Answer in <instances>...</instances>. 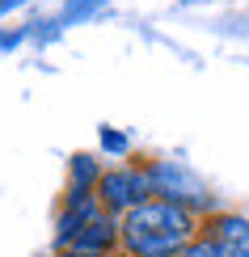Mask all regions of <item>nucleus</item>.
I'll use <instances>...</instances> for the list:
<instances>
[{"mask_svg": "<svg viewBox=\"0 0 249 257\" xmlns=\"http://www.w3.org/2000/svg\"><path fill=\"white\" fill-rule=\"evenodd\" d=\"M203 232L215 236L228 249V257H249V219L236 215V211H211L203 219Z\"/></svg>", "mask_w": 249, "mask_h": 257, "instance_id": "obj_5", "label": "nucleus"}, {"mask_svg": "<svg viewBox=\"0 0 249 257\" xmlns=\"http://www.w3.org/2000/svg\"><path fill=\"white\" fill-rule=\"evenodd\" d=\"M102 152H110V156H127V148H131V139H127L123 131H114V126H102Z\"/></svg>", "mask_w": 249, "mask_h": 257, "instance_id": "obj_8", "label": "nucleus"}, {"mask_svg": "<svg viewBox=\"0 0 249 257\" xmlns=\"http://www.w3.org/2000/svg\"><path fill=\"white\" fill-rule=\"evenodd\" d=\"M68 173H72V186L76 190H97V181H102V169H97V156L89 152H76L68 160Z\"/></svg>", "mask_w": 249, "mask_h": 257, "instance_id": "obj_6", "label": "nucleus"}, {"mask_svg": "<svg viewBox=\"0 0 249 257\" xmlns=\"http://www.w3.org/2000/svg\"><path fill=\"white\" fill-rule=\"evenodd\" d=\"M26 38H30V26H21V30H0V55L13 51V47H21Z\"/></svg>", "mask_w": 249, "mask_h": 257, "instance_id": "obj_10", "label": "nucleus"}, {"mask_svg": "<svg viewBox=\"0 0 249 257\" xmlns=\"http://www.w3.org/2000/svg\"><path fill=\"white\" fill-rule=\"evenodd\" d=\"M17 5H26V0H0V17H5L9 9H17Z\"/></svg>", "mask_w": 249, "mask_h": 257, "instance_id": "obj_11", "label": "nucleus"}, {"mask_svg": "<svg viewBox=\"0 0 249 257\" xmlns=\"http://www.w3.org/2000/svg\"><path fill=\"white\" fill-rule=\"evenodd\" d=\"M97 202H102V211H110V215L123 219L127 211H135L139 202L156 198L152 190V177H148V165L135 169V165H123V169H110V173H102V181H97Z\"/></svg>", "mask_w": 249, "mask_h": 257, "instance_id": "obj_2", "label": "nucleus"}, {"mask_svg": "<svg viewBox=\"0 0 249 257\" xmlns=\"http://www.w3.org/2000/svg\"><path fill=\"white\" fill-rule=\"evenodd\" d=\"M148 177H152L156 198L182 202L186 211H203V207H207V194H203V186L186 173V169L169 165V160H152V165H148Z\"/></svg>", "mask_w": 249, "mask_h": 257, "instance_id": "obj_3", "label": "nucleus"}, {"mask_svg": "<svg viewBox=\"0 0 249 257\" xmlns=\"http://www.w3.org/2000/svg\"><path fill=\"white\" fill-rule=\"evenodd\" d=\"M199 236V219L182 202L148 198L123 215V249L131 257H182Z\"/></svg>", "mask_w": 249, "mask_h": 257, "instance_id": "obj_1", "label": "nucleus"}, {"mask_svg": "<svg viewBox=\"0 0 249 257\" xmlns=\"http://www.w3.org/2000/svg\"><path fill=\"white\" fill-rule=\"evenodd\" d=\"M55 257H97V253H76V249H63V253H55Z\"/></svg>", "mask_w": 249, "mask_h": 257, "instance_id": "obj_12", "label": "nucleus"}, {"mask_svg": "<svg viewBox=\"0 0 249 257\" xmlns=\"http://www.w3.org/2000/svg\"><path fill=\"white\" fill-rule=\"evenodd\" d=\"M110 257H131V253H127V249H114V253H110Z\"/></svg>", "mask_w": 249, "mask_h": 257, "instance_id": "obj_13", "label": "nucleus"}, {"mask_svg": "<svg viewBox=\"0 0 249 257\" xmlns=\"http://www.w3.org/2000/svg\"><path fill=\"white\" fill-rule=\"evenodd\" d=\"M114 244H123V219L110 215V211H97V215L80 228V236L72 240L76 253H97V257H110Z\"/></svg>", "mask_w": 249, "mask_h": 257, "instance_id": "obj_4", "label": "nucleus"}, {"mask_svg": "<svg viewBox=\"0 0 249 257\" xmlns=\"http://www.w3.org/2000/svg\"><path fill=\"white\" fill-rule=\"evenodd\" d=\"M182 257H228V249H224L215 236H207V232L199 228V236L186 244V253H182Z\"/></svg>", "mask_w": 249, "mask_h": 257, "instance_id": "obj_7", "label": "nucleus"}, {"mask_svg": "<svg viewBox=\"0 0 249 257\" xmlns=\"http://www.w3.org/2000/svg\"><path fill=\"white\" fill-rule=\"evenodd\" d=\"M106 0H68V5H63V13H59V26L63 21H76V17H89L93 9H102Z\"/></svg>", "mask_w": 249, "mask_h": 257, "instance_id": "obj_9", "label": "nucleus"}]
</instances>
